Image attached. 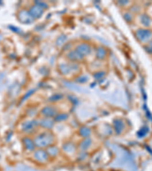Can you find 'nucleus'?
<instances>
[{"mask_svg": "<svg viewBox=\"0 0 152 171\" xmlns=\"http://www.w3.org/2000/svg\"><path fill=\"white\" fill-rule=\"evenodd\" d=\"M136 37L141 42H145V41L150 40L152 37V33L148 30L141 29L137 31Z\"/></svg>", "mask_w": 152, "mask_h": 171, "instance_id": "nucleus-1", "label": "nucleus"}, {"mask_svg": "<svg viewBox=\"0 0 152 171\" xmlns=\"http://www.w3.org/2000/svg\"><path fill=\"white\" fill-rule=\"evenodd\" d=\"M78 53H80L82 55H85L90 52V47L86 44H81L78 47Z\"/></svg>", "mask_w": 152, "mask_h": 171, "instance_id": "nucleus-2", "label": "nucleus"}, {"mask_svg": "<svg viewBox=\"0 0 152 171\" xmlns=\"http://www.w3.org/2000/svg\"><path fill=\"white\" fill-rule=\"evenodd\" d=\"M32 12H33V15H34V17H39L41 15L43 12L42 9L40 8V6H34L33 9H32Z\"/></svg>", "mask_w": 152, "mask_h": 171, "instance_id": "nucleus-3", "label": "nucleus"}, {"mask_svg": "<svg viewBox=\"0 0 152 171\" xmlns=\"http://www.w3.org/2000/svg\"><path fill=\"white\" fill-rule=\"evenodd\" d=\"M142 22L145 26H148L150 24V19L148 18V17H147L146 15H142Z\"/></svg>", "mask_w": 152, "mask_h": 171, "instance_id": "nucleus-4", "label": "nucleus"}, {"mask_svg": "<svg viewBox=\"0 0 152 171\" xmlns=\"http://www.w3.org/2000/svg\"><path fill=\"white\" fill-rule=\"evenodd\" d=\"M98 53H97V56L99 57V58H103L105 55V50H104L103 48H99L98 49V51H97Z\"/></svg>", "mask_w": 152, "mask_h": 171, "instance_id": "nucleus-5", "label": "nucleus"}, {"mask_svg": "<svg viewBox=\"0 0 152 171\" xmlns=\"http://www.w3.org/2000/svg\"><path fill=\"white\" fill-rule=\"evenodd\" d=\"M148 51L150 52V53H152V40L149 43V44H148Z\"/></svg>", "mask_w": 152, "mask_h": 171, "instance_id": "nucleus-6", "label": "nucleus"}]
</instances>
